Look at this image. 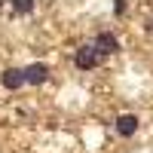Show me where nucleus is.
<instances>
[{"label":"nucleus","instance_id":"obj_1","mask_svg":"<svg viewBox=\"0 0 153 153\" xmlns=\"http://www.w3.org/2000/svg\"><path fill=\"white\" fill-rule=\"evenodd\" d=\"M98 61H101L98 46H80V49H76V55H74V65L80 68V71H92V68H98Z\"/></svg>","mask_w":153,"mask_h":153},{"label":"nucleus","instance_id":"obj_7","mask_svg":"<svg viewBox=\"0 0 153 153\" xmlns=\"http://www.w3.org/2000/svg\"><path fill=\"white\" fill-rule=\"evenodd\" d=\"M113 9H117V16H123L126 12V0H113Z\"/></svg>","mask_w":153,"mask_h":153},{"label":"nucleus","instance_id":"obj_4","mask_svg":"<svg viewBox=\"0 0 153 153\" xmlns=\"http://www.w3.org/2000/svg\"><path fill=\"white\" fill-rule=\"evenodd\" d=\"M0 83H3L6 89H19V86H25V83H28V80H25V71H19V68H9V71H3Z\"/></svg>","mask_w":153,"mask_h":153},{"label":"nucleus","instance_id":"obj_3","mask_svg":"<svg viewBox=\"0 0 153 153\" xmlns=\"http://www.w3.org/2000/svg\"><path fill=\"white\" fill-rule=\"evenodd\" d=\"M117 132H120L123 138L135 135V132H138V117H135V113H123V117L117 120Z\"/></svg>","mask_w":153,"mask_h":153},{"label":"nucleus","instance_id":"obj_5","mask_svg":"<svg viewBox=\"0 0 153 153\" xmlns=\"http://www.w3.org/2000/svg\"><path fill=\"white\" fill-rule=\"evenodd\" d=\"M95 46H98V52H101V55H107V52H120V40H117L113 34H98Z\"/></svg>","mask_w":153,"mask_h":153},{"label":"nucleus","instance_id":"obj_8","mask_svg":"<svg viewBox=\"0 0 153 153\" xmlns=\"http://www.w3.org/2000/svg\"><path fill=\"white\" fill-rule=\"evenodd\" d=\"M150 31H153V22H150Z\"/></svg>","mask_w":153,"mask_h":153},{"label":"nucleus","instance_id":"obj_9","mask_svg":"<svg viewBox=\"0 0 153 153\" xmlns=\"http://www.w3.org/2000/svg\"><path fill=\"white\" fill-rule=\"evenodd\" d=\"M0 6H3V0H0Z\"/></svg>","mask_w":153,"mask_h":153},{"label":"nucleus","instance_id":"obj_6","mask_svg":"<svg viewBox=\"0 0 153 153\" xmlns=\"http://www.w3.org/2000/svg\"><path fill=\"white\" fill-rule=\"evenodd\" d=\"M12 12H19V16H31V12H34V0H12Z\"/></svg>","mask_w":153,"mask_h":153},{"label":"nucleus","instance_id":"obj_2","mask_svg":"<svg viewBox=\"0 0 153 153\" xmlns=\"http://www.w3.org/2000/svg\"><path fill=\"white\" fill-rule=\"evenodd\" d=\"M25 80H28L31 86H40L49 80V68L46 65H31V68H25Z\"/></svg>","mask_w":153,"mask_h":153}]
</instances>
